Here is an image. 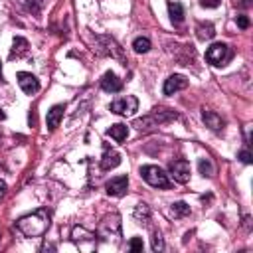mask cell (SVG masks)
Wrapping results in <instances>:
<instances>
[{
  "label": "cell",
  "mask_w": 253,
  "mask_h": 253,
  "mask_svg": "<svg viewBox=\"0 0 253 253\" xmlns=\"http://www.w3.org/2000/svg\"><path fill=\"white\" fill-rule=\"evenodd\" d=\"M97 51L101 55H111L113 59H119L125 65V57H123V49L121 45L115 42V38L111 36H97Z\"/></svg>",
  "instance_id": "obj_8"
},
{
  "label": "cell",
  "mask_w": 253,
  "mask_h": 253,
  "mask_svg": "<svg viewBox=\"0 0 253 253\" xmlns=\"http://www.w3.org/2000/svg\"><path fill=\"white\" fill-rule=\"evenodd\" d=\"M170 176L174 178V182L178 184H186L190 180V162L184 158L172 160L170 162Z\"/></svg>",
  "instance_id": "obj_9"
},
{
  "label": "cell",
  "mask_w": 253,
  "mask_h": 253,
  "mask_svg": "<svg viewBox=\"0 0 253 253\" xmlns=\"http://www.w3.org/2000/svg\"><path fill=\"white\" fill-rule=\"evenodd\" d=\"M6 194V182L4 180H0V200H2V196Z\"/></svg>",
  "instance_id": "obj_31"
},
{
  "label": "cell",
  "mask_w": 253,
  "mask_h": 253,
  "mask_svg": "<svg viewBox=\"0 0 253 253\" xmlns=\"http://www.w3.org/2000/svg\"><path fill=\"white\" fill-rule=\"evenodd\" d=\"M16 77H18V85H20V89H22L26 95H34V93L40 91V81H38L36 75L28 73V71H20Z\"/></svg>",
  "instance_id": "obj_11"
},
{
  "label": "cell",
  "mask_w": 253,
  "mask_h": 253,
  "mask_svg": "<svg viewBox=\"0 0 253 253\" xmlns=\"http://www.w3.org/2000/svg\"><path fill=\"white\" fill-rule=\"evenodd\" d=\"M101 89L107 93H119L123 89V81L113 71H105L101 77Z\"/></svg>",
  "instance_id": "obj_14"
},
{
  "label": "cell",
  "mask_w": 253,
  "mask_h": 253,
  "mask_svg": "<svg viewBox=\"0 0 253 253\" xmlns=\"http://www.w3.org/2000/svg\"><path fill=\"white\" fill-rule=\"evenodd\" d=\"M128 249L134 251V253H136V251H142V239H140V237H132L130 243H128Z\"/></svg>",
  "instance_id": "obj_26"
},
{
  "label": "cell",
  "mask_w": 253,
  "mask_h": 253,
  "mask_svg": "<svg viewBox=\"0 0 253 253\" xmlns=\"http://www.w3.org/2000/svg\"><path fill=\"white\" fill-rule=\"evenodd\" d=\"M49 211L47 208H40L38 211L24 215L16 221V229L26 237H42L49 227Z\"/></svg>",
  "instance_id": "obj_1"
},
{
  "label": "cell",
  "mask_w": 253,
  "mask_h": 253,
  "mask_svg": "<svg viewBox=\"0 0 253 253\" xmlns=\"http://www.w3.org/2000/svg\"><path fill=\"white\" fill-rule=\"evenodd\" d=\"M237 26H239L241 30H247V28H249V18H247V16H243V14H241V16H237Z\"/></svg>",
  "instance_id": "obj_29"
},
{
  "label": "cell",
  "mask_w": 253,
  "mask_h": 253,
  "mask_svg": "<svg viewBox=\"0 0 253 253\" xmlns=\"http://www.w3.org/2000/svg\"><path fill=\"white\" fill-rule=\"evenodd\" d=\"M126 188H128V178L126 176H115L111 178L107 184H105V192L113 198H121L126 194Z\"/></svg>",
  "instance_id": "obj_10"
},
{
  "label": "cell",
  "mask_w": 253,
  "mask_h": 253,
  "mask_svg": "<svg viewBox=\"0 0 253 253\" xmlns=\"http://www.w3.org/2000/svg\"><path fill=\"white\" fill-rule=\"evenodd\" d=\"M196 36H198V40H211L213 36H215V30H213V26L208 22V24H204V22H200L198 26H196Z\"/></svg>",
  "instance_id": "obj_21"
},
{
  "label": "cell",
  "mask_w": 253,
  "mask_h": 253,
  "mask_svg": "<svg viewBox=\"0 0 253 253\" xmlns=\"http://www.w3.org/2000/svg\"><path fill=\"white\" fill-rule=\"evenodd\" d=\"M202 121L206 123V126H210V128H211V130H215V132H217V130H221V128H223V125H225V123H223V119H221L217 113H213V111H206V109L202 111Z\"/></svg>",
  "instance_id": "obj_15"
},
{
  "label": "cell",
  "mask_w": 253,
  "mask_h": 253,
  "mask_svg": "<svg viewBox=\"0 0 253 253\" xmlns=\"http://www.w3.org/2000/svg\"><path fill=\"white\" fill-rule=\"evenodd\" d=\"M178 119V113L176 111H172V109H152L146 117H142V119H136L134 123H132V126H136L138 130H150V128H154V126H160V125H164V123H170V121H176Z\"/></svg>",
  "instance_id": "obj_2"
},
{
  "label": "cell",
  "mask_w": 253,
  "mask_h": 253,
  "mask_svg": "<svg viewBox=\"0 0 253 253\" xmlns=\"http://www.w3.org/2000/svg\"><path fill=\"white\" fill-rule=\"evenodd\" d=\"M231 57H233V49H231L227 43H221V42L210 45L208 51H206V61L211 63V65H215V67L225 65Z\"/></svg>",
  "instance_id": "obj_5"
},
{
  "label": "cell",
  "mask_w": 253,
  "mask_h": 253,
  "mask_svg": "<svg viewBox=\"0 0 253 253\" xmlns=\"http://www.w3.org/2000/svg\"><path fill=\"white\" fill-rule=\"evenodd\" d=\"M111 113L115 115H121V117H132L136 111H138V99L134 95H125V97H119L115 99L111 105H109Z\"/></svg>",
  "instance_id": "obj_7"
},
{
  "label": "cell",
  "mask_w": 253,
  "mask_h": 253,
  "mask_svg": "<svg viewBox=\"0 0 253 253\" xmlns=\"http://www.w3.org/2000/svg\"><path fill=\"white\" fill-rule=\"evenodd\" d=\"M140 176L146 184H150L152 188H162V190H168L172 184L168 180V174L160 168V166H154V164H144L140 168Z\"/></svg>",
  "instance_id": "obj_3"
},
{
  "label": "cell",
  "mask_w": 253,
  "mask_h": 253,
  "mask_svg": "<svg viewBox=\"0 0 253 253\" xmlns=\"http://www.w3.org/2000/svg\"><path fill=\"white\" fill-rule=\"evenodd\" d=\"M24 4H26V8H28L32 14H40V4H38L36 0H24Z\"/></svg>",
  "instance_id": "obj_27"
},
{
  "label": "cell",
  "mask_w": 253,
  "mask_h": 253,
  "mask_svg": "<svg viewBox=\"0 0 253 253\" xmlns=\"http://www.w3.org/2000/svg\"><path fill=\"white\" fill-rule=\"evenodd\" d=\"M162 249H164V241H162L160 233L154 231L152 233V251H162Z\"/></svg>",
  "instance_id": "obj_25"
},
{
  "label": "cell",
  "mask_w": 253,
  "mask_h": 253,
  "mask_svg": "<svg viewBox=\"0 0 253 253\" xmlns=\"http://www.w3.org/2000/svg\"><path fill=\"white\" fill-rule=\"evenodd\" d=\"M186 87H188V79H186L184 75H180V73H174V75H170V77L164 81L162 91H164V95H174L176 91H182V89H186Z\"/></svg>",
  "instance_id": "obj_12"
},
{
  "label": "cell",
  "mask_w": 253,
  "mask_h": 253,
  "mask_svg": "<svg viewBox=\"0 0 253 253\" xmlns=\"http://www.w3.org/2000/svg\"><path fill=\"white\" fill-rule=\"evenodd\" d=\"M63 111H65L63 105H53V107L47 111V128H49V130H55V128L59 126V123H61V119H63Z\"/></svg>",
  "instance_id": "obj_17"
},
{
  "label": "cell",
  "mask_w": 253,
  "mask_h": 253,
  "mask_svg": "<svg viewBox=\"0 0 253 253\" xmlns=\"http://www.w3.org/2000/svg\"><path fill=\"white\" fill-rule=\"evenodd\" d=\"M4 119H6V113H4L2 109H0V121H4Z\"/></svg>",
  "instance_id": "obj_32"
},
{
  "label": "cell",
  "mask_w": 253,
  "mask_h": 253,
  "mask_svg": "<svg viewBox=\"0 0 253 253\" xmlns=\"http://www.w3.org/2000/svg\"><path fill=\"white\" fill-rule=\"evenodd\" d=\"M97 233L85 229L83 225H75L71 229V241L81 249V251H93L97 247Z\"/></svg>",
  "instance_id": "obj_6"
},
{
  "label": "cell",
  "mask_w": 253,
  "mask_h": 253,
  "mask_svg": "<svg viewBox=\"0 0 253 253\" xmlns=\"http://www.w3.org/2000/svg\"><path fill=\"white\" fill-rule=\"evenodd\" d=\"M198 170H200V174L206 176V178H211V176L215 174L213 164L210 162V158H200V162H198Z\"/></svg>",
  "instance_id": "obj_23"
},
{
  "label": "cell",
  "mask_w": 253,
  "mask_h": 253,
  "mask_svg": "<svg viewBox=\"0 0 253 253\" xmlns=\"http://www.w3.org/2000/svg\"><path fill=\"white\" fill-rule=\"evenodd\" d=\"M121 235V215L119 213H107L97 227V237H101L103 241H111L117 239Z\"/></svg>",
  "instance_id": "obj_4"
},
{
  "label": "cell",
  "mask_w": 253,
  "mask_h": 253,
  "mask_svg": "<svg viewBox=\"0 0 253 253\" xmlns=\"http://www.w3.org/2000/svg\"><path fill=\"white\" fill-rule=\"evenodd\" d=\"M126 134H128V128H126V125H121V123L111 125V126L107 128V136L115 138L117 142H123V140L126 138Z\"/></svg>",
  "instance_id": "obj_19"
},
{
  "label": "cell",
  "mask_w": 253,
  "mask_h": 253,
  "mask_svg": "<svg viewBox=\"0 0 253 253\" xmlns=\"http://www.w3.org/2000/svg\"><path fill=\"white\" fill-rule=\"evenodd\" d=\"M170 213H172L174 217H184V215L190 213V206H188L186 202H174L172 208H170Z\"/></svg>",
  "instance_id": "obj_24"
},
{
  "label": "cell",
  "mask_w": 253,
  "mask_h": 253,
  "mask_svg": "<svg viewBox=\"0 0 253 253\" xmlns=\"http://www.w3.org/2000/svg\"><path fill=\"white\" fill-rule=\"evenodd\" d=\"M28 47H30V43H28V40L26 38H22V36H16L14 38V42H12V49H10V59H18V57H24L26 53H28Z\"/></svg>",
  "instance_id": "obj_16"
},
{
  "label": "cell",
  "mask_w": 253,
  "mask_h": 253,
  "mask_svg": "<svg viewBox=\"0 0 253 253\" xmlns=\"http://www.w3.org/2000/svg\"><path fill=\"white\" fill-rule=\"evenodd\" d=\"M200 2H202V6H206V8H215V6H219L221 0H200Z\"/></svg>",
  "instance_id": "obj_30"
},
{
  "label": "cell",
  "mask_w": 253,
  "mask_h": 253,
  "mask_svg": "<svg viewBox=\"0 0 253 253\" xmlns=\"http://www.w3.org/2000/svg\"><path fill=\"white\" fill-rule=\"evenodd\" d=\"M132 215H134L136 223H148L150 221V208L146 204H136Z\"/></svg>",
  "instance_id": "obj_20"
},
{
  "label": "cell",
  "mask_w": 253,
  "mask_h": 253,
  "mask_svg": "<svg viewBox=\"0 0 253 253\" xmlns=\"http://www.w3.org/2000/svg\"><path fill=\"white\" fill-rule=\"evenodd\" d=\"M150 47H152V43H150V40L144 38V36L134 38V42H132V49H134L136 53H146V51H150Z\"/></svg>",
  "instance_id": "obj_22"
},
{
  "label": "cell",
  "mask_w": 253,
  "mask_h": 253,
  "mask_svg": "<svg viewBox=\"0 0 253 253\" xmlns=\"http://www.w3.org/2000/svg\"><path fill=\"white\" fill-rule=\"evenodd\" d=\"M168 14H170V20L174 26H180L184 22V6L180 2H168Z\"/></svg>",
  "instance_id": "obj_18"
},
{
  "label": "cell",
  "mask_w": 253,
  "mask_h": 253,
  "mask_svg": "<svg viewBox=\"0 0 253 253\" xmlns=\"http://www.w3.org/2000/svg\"><path fill=\"white\" fill-rule=\"evenodd\" d=\"M119 164H121V154H119L115 148H109V146H105V150H103V156H101V170L109 172V170L117 168Z\"/></svg>",
  "instance_id": "obj_13"
},
{
  "label": "cell",
  "mask_w": 253,
  "mask_h": 253,
  "mask_svg": "<svg viewBox=\"0 0 253 253\" xmlns=\"http://www.w3.org/2000/svg\"><path fill=\"white\" fill-rule=\"evenodd\" d=\"M0 81H2V67H0Z\"/></svg>",
  "instance_id": "obj_33"
},
{
  "label": "cell",
  "mask_w": 253,
  "mask_h": 253,
  "mask_svg": "<svg viewBox=\"0 0 253 253\" xmlns=\"http://www.w3.org/2000/svg\"><path fill=\"white\" fill-rule=\"evenodd\" d=\"M239 160H241L243 164H251V152H249V148H243V150L239 152Z\"/></svg>",
  "instance_id": "obj_28"
}]
</instances>
